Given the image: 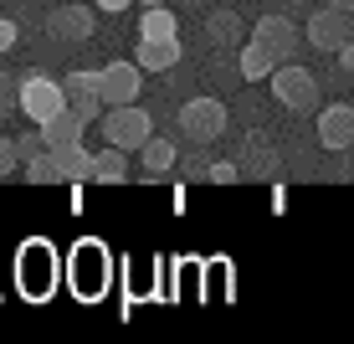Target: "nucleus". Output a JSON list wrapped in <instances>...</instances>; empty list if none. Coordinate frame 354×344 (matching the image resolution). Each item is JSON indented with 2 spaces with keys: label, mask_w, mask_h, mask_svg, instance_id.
Listing matches in <instances>:
<instances>
[{
  "label": "nucleus",
  "mask_w": 354,
  "mask_h": 344,
  "mask_svg": "<svg viewBox=\"0 0 354 344\" xmlns=\"http://www.w3.org/2000/svg\"><path fill=\"white\" fill-rule=\"evenodd\" d=\"M103 288H108V257L97 242H82L72 252V293L77 298H103Z\"/></svg>",
  "instance_id": "obj_8"
},
{
  "label": "nucleus",
  "mask_w": 354,
  "mask_h": 344,
  "mask_svg": "<svg viewBox=\"0 0 354 344\" xmlns=\"http://www.w3.org/2000/svg\"><path fill=\"white\" fill-rule=\"evenodd\" d=\"M231 165H236V175H257V180L277 175V154L267 150V139H257V134L247 139V154H241V159H231Z\"/></svg>",
  "instance_id": "obj_18"
},
{
  "label": "nucleus",
  "mask_w": 354,
  "mask_h": 344,
  "mask_svg": "<svg viewBox=\"0 0 354 344\" xmlns=\"http://www.w3.org/2000/svg\"><path fill=\"white\" fill-rule=\"evenodd\" d=\"M57 108H62V82L41 78V72H31V78H16V114H26L31 124H46Z\"/></svg>",
  "instance_id": "obj_4"
},
{
  "label": "nucleus",
  "mask_w": 354,
  "mask_h": 344,
  "mask_svg": "<svg viewBox=\"0 0 354 344\" xmlns=\"http://www.w3.org/2000/svg\"><path fill=\"white\" fill-rule=\"evenodd\" d=\"M52 6H57V0H52Z\"/></svg>",
  "instance_id": "obj_34"
},
{
  "label": "nucleus",
  "mask_w": 354,
  "mask_h": 344,
  "mask_svg": "<svg viewBox=\"0 0 354 344\" xmlns=\"http://www.w3.org/2000/svg\"><path fill=\"white\" fill-rule=\"evenodd\" d=\"M16 144V159H31V154H41L46 144H41V134H21V139H10Z\"/></svg>",
  "instance_id": "obj_26"
},
{
  "label": "nucleus",
  "mask_w": 354,
  "mask_h": 344,
  "mask_svg": "<svg viewBox=\"0 0 354 344\" xmlns=\"http://www.w3.org/2000/svg\"><path fill=\"white\" fill-rule=\"evenodd\" d=\"M133 67H139V72H169V67H180V36H165V42H139Z\"/></svg>",
  "instance_id": "obj_13"
},
{
  "label": "nucleus",
  "mask_w": 354,
  "mask_h": 344,
  "mask_svg": "<svg viewBox=\"0 0 354 344\" xmlns=\"http://www.w3.org/2000/svg\"><path fill=\"white\" fill-rule=\"evenodd\" d=\"M97 26V10L93 6H77V0H57V10L46 16V31L57 42H88Z\"/></svg>",
  "instance_id": "obj_9"
},
{
  "label": "nucleus",
  "mask_w": 354,
  "mask_h": 344,
  "mask_svg": "<svg viewBox=\"0 0 354 344\" xmlns=\"http://www.w3.org/2000/svg\"><path fill=\"white\" fill-rule=\"evenodd\" d=\"M21 288H26L31 298H46V288H52V252L46 247L21 252Z\"/></svg>",
  "instance_id": "obj_12"
},
{
  "label": "nucleus",
  "mask_w": 354,
  "mask_h": 344,
  "mask_svg": "<svg viewBox=\"0 0 354 344\" xmlns=\"http://www.w3.org/2000/svg\"><path fill=\"white\" fill-rule=\"evenodd\" d=\"M16 21H0V52H10V46H16Z\"/></svg>",
  "instance_id": "obj_28"
},
{
  "label": "nucleus",
  "mask_w": 354,
  "mask_h": 344,
  "mask_svg": "<svg viewBox=\"0 0 354 344\" xmlns=\"http://www.w3.org/2000/svg\"><path fill=\"white\" fill-rule=\"evenodd\" d=\"M252 42H257L262 52L272 57V67H277V62H292V57H298V46H303V31L292 26L288 16H262L257 26H252Z\"/></svg>",
  "instance_id": "obj_7"
},
{
  "label": "nucleus",
  "mask_w": 354,
  "mask_h": 344,
  "mask_svg": "<svg viewBox=\"0 0 354 344\" xmlns=\"http://www.w3.org/2000/svg\"><path fill=\"white\" fill-rule=\"evenodd\" d=\"M205 165H211L205 154H190L185 159V180H205Z\"/></svg>",
  "instance_id": "obj_27"
},
{
  "label": "nucleus",
  "mask_w": 354,
  "mask_h": 344,
  "mask_svg": "<svg viewBox=\"0 0 354 344\" xmlns=\"http://www.w3.org/2000/svg\"><path fill=\"white\" fill-rule=\"evenodd\" d=\"M139 82H144V72L133 62H108L103 72H93V93H97V103H103V108L139 103Z\"/></svg>",
  "instance_id": "obj_6"
},
{
  "label": "nucleus",
  "mask_w": 354,
  "mask_h": 344,
  "mask_svg": "<svg viewBox=\"0 0 354 344\" xmlns=\"http://www.w3.org/2000/svg\"><path fill=\"white\" fill-rule=\"evenodd\" d=\"M46 154H52V165H57L62 180H88V150H82V139L57 144V150H46Z\"/></svg>",
  "instance_id": "obj_19"
},
{
  "label": "nucleus",
  "mask_w": 354,
  "mask_h": 344,
  "mask_svg": "<svg viewBox=\"0 0 354 344\" xmlns=\"http://www.w3.org/2000/svg\"><path fill=\"white\" fill-rule=\"evenodd\" d=\"M319 144H324V150H334V154H344L354 144V108L349 103H334V108H324V114H319Z\"/></svg>",
  "instance_id": "obj_10"
},
{
  "label": "nucleus",
  "mask_w": 354,
  "mask_h": 344,
  "mask_svg": "<svg viewBox=\"0 0 354 344\" xmlns=\"http://www.w3.org/2000/svg\"><path fill=\"white\" fill-rule=\"evenodd\" d=\"M133 6V0H93V10H113V16H118V10H129Z\"/></svg>",
  "instance_id": "obj_29"
},
{
  "label": "nucleus",
  "mask_w": 354,
  "mask_h": 344,
  "mask_svg": "<svg viewBox=\"0 0 354 344\" xmlns=\"http://www.w3.org/2000/svg\"><path fill=\"white\" fill-rule=\"evenodd\" d=\"M21 170V159H16V144L6 139V134H0V180H10Z\"/></svg>",
  "instance_id": "obj_25"
},
{
  "label": "nucleus",
  "mask_w": 354,
  "mask_h": 344,
  "mask_svg": "<svg viewBox=\"0 0 354 344\" xmlns=\"http://www.w3.org/2000/svg\"><path fill=\"white\" fill-rule=\"evenodd\" d=\"M16 114V78L10 72H0V118Z\"/></svg>",
  "instance_id": "obj_24"
},
{
  "label": "nucleus",
  "mask_w": 354,
  "mask_h": 344,
  "mask_svg": "<svg viewBox=\"0 0 354 344\" xmlns=\"http://www.w3.org/2000/svg\"><path fill=\"white\" fill-rule=\"evenodd\" d=\"M62 108H67V114H77L82 124H93V118L103 114V103H97V93H93V72H67V82H62Z\"/></svg>",
  "instance_id": "obj_11"
},
{
  "label": "nucleus",
  "mask_w": 354,
  "mask_h": 344,
  "mask_svg": "<svg viewBox=\"0 0 354 344\" xmlns=\"http://www.w3.org/2000/svg\"><path fill=\"white\" fill-rule=\"evenodd\" d=\"M133 154H139V170H144L149 180H154V175H169V170H175V159H180L175 144H169V139H154V134H149Z\"/></svg>",
  "instance_id": "obj_15"
},
{
  "label": "nucleus",
  "mask_w": 354,
  "mask_h": 344,
  "mask_svg": "<svg viewBox=\"0 0 354 344\" xmlns=\"http://www.w3.org/2000/svg\"><path fill=\"white\" fill-rule=\"evenodd\" d=\"M180 6H185V10H201V6H205V0H180Z\"/></svg>",
  "instance_id": "obj_31"
},
{
  "label": "nucleus",
  "mask_w": 354,
  "mask_h": 344,
  "mask_svg": "<svg viewBox=\"0 0 354 344\" xmlns=\"http://www.w3.org/2000/svg\"><path fill=\"white\" fill-rule=\"evenodd\" d=\"M267 78H272V93H277V103H283L288 114H313V108H319V78H313L308 67L277 62Z\"/></svg>",
  "instance_id": "obj_2"
},
{
  "label": "nucleus",
  "mask_w": 354,
  "mask_h": 344,
  "mask_svg": "<svg viewBox=\"0 0 354 344\" xmlns=\"http://www.w3.org/2000/svg\"><path fill=\"white\" fill-rule=\"evenodd\" d=\"M236 62H241V78H247V82H262L267 72H272V57H267L257 42H241L236 46Z\"/></svg>",
  "instance_id": "obj_21"
},
{
  "label": "nucleus",
  "mask_w": 354,
  "mask_h": 344,
  "mask_svg": "<svg viewBox=\"0 0 354 344\" xmlns=\"http://www.w3.org/2000/svg\"><path fill=\"white\" fill-rule=\"evenodd\" d=\"M205 36H211L216 46H241V36H247V31H241V16H236V10H216V16L205 21Z\"/></svg>",
  "instance_id": "obj_20"
},
{
  "label": "nucleus",
  "mask_w": 354,
  "mask_h": 344,
  "mask_svg": "<svg viewBox=\"0 0 354 344\" xmlns=\"http://www.w3.org/2000/svg\"><path fill=\"white\" fill-rule=\"evenodd\" d=\"M205 180H211V185H236V165H231V159H216V165H205Z\"/></svg>",
  "instance_id": "obj_23"
},
{
  "label": "nucleus",
  "mask_w": 354,
  "mask_h": 344,
  "mask_svg": "<svg viewBox=\"0 0 354 344\" xmlns=\"http://www.w3.org/2000/svg\"><path fill=\"white\" fill-rule=\"evenodd\" d=\"M303 42H308L313 52H349V42H354L349 10H334V6L313 10V16H308V31H303Z\"/></svg>",
  "instance_id": "obj_5"
},
{
  "label": "nucleus",
  "mask_w": 354,
  "mask_h": 344,
  "mask_svg": "<svg viewBox=\"0 0 354 344\" xmlns=\"http://www.w3.org/2000/svg\"><path fill=\"white\" fill-rule=\"evenodd\" d=\"M133 6H169V0H133Z\"/></svg>",
  "instance_id": "obj_32"
},
{
  "label": "nucleus",
  "mask_w": 354,
  "mask_h": 344,
  "mask_svg": "<svg viewBox=\"0 0 354 344\" xmlns=\"http://www.w3.org/2000/svg\"><path fill=\"white\" fill-rule=\"evenodd\" d=\"M93 124H97V134H103V144H113V150H124V154H133L154 134L149 114H144L139 103H113V108H103Z\"/></svg>",
  "instance_id": "obj_1"
},
{
  "label": "nucleus",
  "mask_w": 354,
  "mask_h": 344,
  "mask_svg": "<svg viewBox=\"0 0 354 344\" xmlns=\"http://www.w3.org/2000/svg\"><path fill=\"white\" fill-rule=\"evenodd\" d=\"M21 165H26V180H31V185H57V180H62L46 150H41V154H31V159H21Z\"/></svg>",
  "instance_id": "obj_22"
},
{
  "label": "nucleus",
  "mask_w": 354,
  "mask_h": 344,
  "mask_svg": "<svg viewBox=\"0 0 354 344\" xmlns=\"http://www.w3.org/2000/svg\"><path fill=\"white\" fill-rule=\"evenodd\" d=\"M36 129H41V144H46V150L72 144V139H82V134H88V124H82L77 114H67V108H57V114L46 118V124H36Z\"/></svg>",
  "instance_id": "obj_16"
},
{
  "label": "nucleus",
  "mask_w": 354,
  "mask_h": 344,
  "mask_svg": "<svg viewBox=\"0 0 354 344\" xmlns=\"http://www.w3.org/2000/svg\"><path fill=\"white\" fill-rule=\"evenodd\" d=\"M88 180H97V185H124L129 180V154L124 150H97V154H88Z\"/></svg>",
  "instance_id": "obj_14"
},
{
  "label": "nucleus",
  "mask_w": 354,
  "mask_h": 344,
  "mask_svg": "<svg viewBox=\"0 0 354 344\" xmlns=\"http://www.w3.org/2000/svg\"><path fill=\"white\" fill-rule=\"evenodd\" d=\"M292 6H298V0H292Z\"/></svg>",
  "instance_id": "obj_33"
},
{
  "label": "nucleus",
  "mask_w": 354,
  "mask_h": 344,
  "mask_svg": "<svg viewBox=\"0 0 354 344\" xmlns=\"http://www.w3.org/2000/svg\"><path fill=\"white\" fill-rule=\"evenodd\" d=\"M165 36H180V16L169 6H144L139 10V42H165Z\"/></svg>",
  "instance_id": "obj_17"
},
{
  "label": "nucleus",
  "mask_w": 354,
  "mask_h": 344,
  "mask_svg": "<svg viewBox=\"0 0 354 344\" xmlns=\"http://www.w3.org/2000/svg\"><path fill=\"white\" fill-rule=\"evenodd\" d=\"M328 6H334V10H354V0H328Z\"/></svg>",
  "instance_id": "obj_30"
},
{
  "label": "nucleus",
  "mask_w": 354,
  "mask_h": 344,
  "mask_svg": "<svg viewBox=\"0 0 354 344\" xmlns=\"http://www.w3.org/2000/svg\"><path fill=\"white\" fill-rule=\"evenodd\" d=\"M175 124H180L190 150H205V144H216L226 134V103H216V98H190Z\"/></svg>",
  "instance_id": "obj_3"
}]
</instances>
